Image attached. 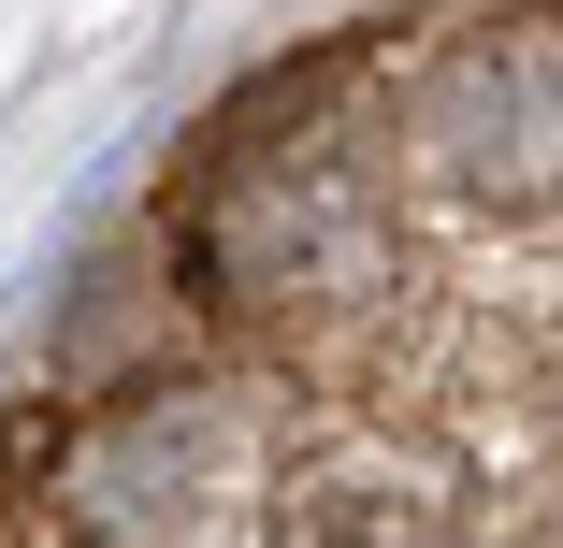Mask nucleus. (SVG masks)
I'll return each instance as SVG.
<instances>
[{
  "label": "nucleus",
  "instance_id": "nucleus-1",
  "mask_svg": "<svg viewBox=\"0 0 563 548\" xmlns=\"http://www.w3.org/2000/svg\"><path fill=\"white\" fill-rule=\"evenodd\" d=\"M405 145L463 202H563V15H506L448 44L405 101Z\"/></svg>",
  "mask_w": 563,
  "mask_h": 548
},
{
  "label": "nucleus",
  "instance_id": "nucleus-2",
  "mask_svg": "<svg viewBox=\"0 0 563 548\" xmlns=\"http://www.w3.org/2000/svg\"><path fill=\"white\" fill-rule=\"evenodd\" d=\"M246 505H261V418L232 390L131 404L117 433H87V462H73V519L87 534H232Z\"/></svg>",
  "mask_w": 563,
  "mask_h": 548
}]
</instances>
